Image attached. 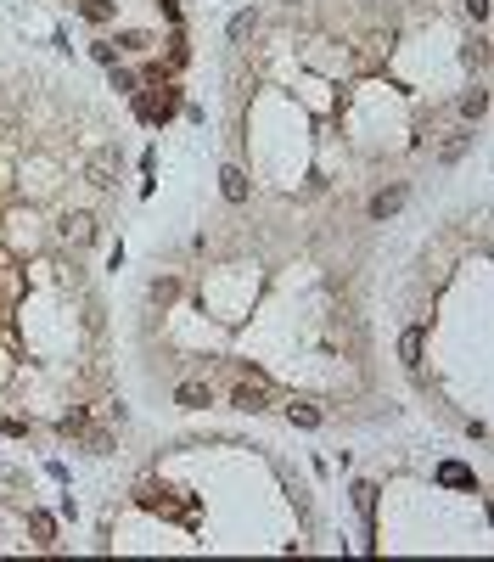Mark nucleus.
Returning a JSON list of instances; mask_svg holds the SVG:
<instances>
[{
    "instance_id": "nucleus-1",
    "label": "nucleus",
    "mask_w": 494,
    "mask_h": 562,
    "mask_svg": "<svg viewBox=\"0 0 494 562\" xmlns=\"http://www.w3.org/2000/svg\"><path fill=\"white\" fill-rule=\"evenodd\" d=\"M62 237L74 242V247H84V242L96 237V220H90V214H68V220H62Z\"/></svg>"
},
{
    "instance_id": "nucleus-4",
    "label": "nucleus",
    "mask_w": 494,
    "mask_h": 562,
    "mask_svg": "<svg viewBox=\"0 0 494 562\" xmlns=\"http://www.w3.org/2000/svg\"><path fill=\"white\" fill-rule=\"evenodd\" d=\"M113 174H118V163H107V158L90 163V186H113Z\"/></svg>"
},
{
    "instance_id": "nucleus-8",
    "label": "nucleus",
    "mask_w": 494,
    "mask_h": 562,
    "mask_svg": "<svg viewBox=\"0 0 494 562\" xmlns=\"http://www.w3.org/2000/svg\"><path fill=\"white\" fill-rule=\"evenodd\" d=\"M415 354H421V332H405V360L415 366Z\"/></svg>"
},
{
    "instance_id": "nucleus-3",
    "label": "nucleus",
    "mask_w": 494,
    "mask_h": 562,
    "mask_svg": "<svg viewBox=\"0 0 494 562\" xmlns=\"http://www.w3.org/2000/svg\"><path fill=\"white\" fill-rule=\"evenodd\" d=\"M236 405H242V410H264V388H258V383H253V388H236Z\"/></svg>"
},
{
    "instance_id": "nucleus-5",
    "label": "nucleus",
    "mask_w": 494,
    "mask_h": 562,
    "mask_svg": "<svg viewBox=\"0 0 494 562\" xmlns=\"http://www.w3.org/2000/svg\"><path fill=\"white\" fill-rule=\"evenodd\" d=\"M225 197H231V203H242V197H247V180H242V169H225Z\"/></svg>"
},
{
    "instance_id": "nucleus-2",
    "label": "nucleus",
    "mask_w": 494,
    "mask_h": 562,
    "mask_svg": "<svg viewBox=\"0 0 494 562\" xmlns=\"http://www.w3.org/2000/svg\"><path fill=\"white\" fill-rule=\"evenodd\" d=\"M399 203H405V186H394V191L371 197V214H377V220H388V214H399Z\"/></svg>"
},
{
    "instance_id": "nucleus-6",
    "label": "nucleus",
    "mask_w": 494,
    "mask_h": 562,
    "mask_svg": "<svg viewBox=\"0 0 494 562\" xmlns=\"http://www.w3.org/2000/svg\"><path fill=\"white\" fill-rule=\"evenodd\" d=\"M483 107H489V96H483V90H472V96H466V101H461V113H466V118H478V113H483Z\"/></svg>"
},
{
    "instance_id": "nucleus-7",
    "label": "nucleus",
    "mask_w": 494,
    "mask_h": 562,
    "mask_svg": "<svg viewBox=\"0 0 494 562\" xmlns=\"http://www.w3.org/2000/svg\"><path fill=\"white\" fill-rule=\"evenodd\" d=\"M180 405H191V410H197V405H208V388H180Z\"/></svg>"
}]
</instances>
